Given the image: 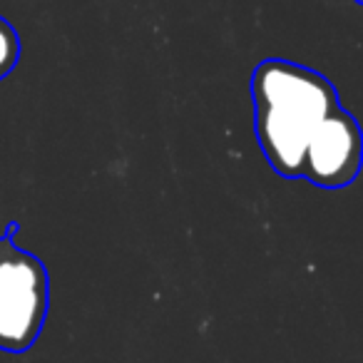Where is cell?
Returning a JSON list of instances; mask_svg holds the SVG:
<instances>
[{
    "label": "cell",
    "mask_w": 363,
    "mask_h": 363,
    "mask_svg": "<svg viewBox=\"0 0 363 363\" xmlns=\"http://www.w3.org/2000/svg\"><path fill=\"white\" fill-rule=\"evenodd\" d=\"M254 132L259 150L284 179H301L303 157L316 127L338 102L333 82L318 70L284 57H267L252 72Z\"/></svg>",
    "instance_id": "6da1fadb"
},
{
    "label": "cell",
    "mask_w": 363,
    "mask_h": 363,
    "mask_svg": "<svg viewBox=\"0 0 363 363\" xmlns=\"http://www.w3.org/2000/svg\"><path fill=\"white\" fill-rule=\"evenodd\" d=\"M0 237V351L26 353L40 338L50 308V277L35 254Z\"/></svg>",
    "instance_id": "7a4b0ae2"
},
{
    "label": "cell",
    "mask_w": 363,
    "mask_h": 363,
    "mask_svg": "<svg viewBox=\"0 0 363 363\" xmlns=\"http://www.w3.org/2000/svg\"><path fill=\"white\" fill-rule=\"evenodd\" d=\"M361 167L363 130L346 107H336L308 140L301 179L321 189H341L356 182Z\"/></svg>",
    "instance_id": "3957f363"
},
{
    "label": "cell",
    "mask_w": 363,
    "mask_h": 363,
    "mask_svg": "<svg viewBox=\"0 0 363 363\" xmlns=\"http://www.w3.org/2000/svg\"><path fill=\"white\" fill-rule=\"evenodd\" d=\"M18 60H21V38L6 18H0V82L11 75Z\"/></svg>",
    "instance_id": "277c9868"
},
{
    "label": "cell",
    "mask_w": 363,
    "mask_h": 363,
    "mask_svg": "<svg viewBox=\"0 0 363 363\" xmlns=\"http://www.w3.org/2000/svg\"><path fill=\"white\" fill-rule=\"evenodd\" d=\"M356 3H363V0H356Z\"/></svg>",
    "instance_id": "5b68a950"
}]
</instances>
